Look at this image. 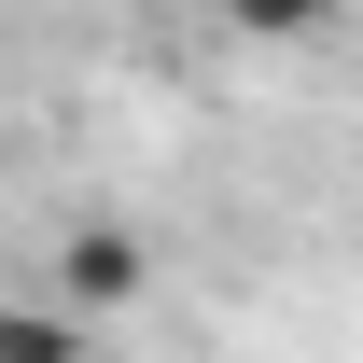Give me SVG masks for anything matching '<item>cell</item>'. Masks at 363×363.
Returning <instances> with one entry per match:
<instances>
[{"label":"cell","mask_w":363,"mask_h":363,"mask_svg":"<svg viewBox=\"0 0 363 363\" xmlns=\"http://www.w3.org/2000/svg\"><path fill=\"white\" fill-rule=\"evenodd\" d=\"M140 294H154V252H140L126 224H70V238H56V308H70V321L140 308Z\"/></svg>","instance_id":"6da1fadb"},{"label":"cell","mask_w":363,"mask_h":363,"mask_svg":"<svg viewBox=\"0 0 363 363\" xmlns=\"http://www.w3.org/2000/svg\"><path fill=\"white\" fill-rule=\"evenodd\" d=\"M0 363H84V321L43 308V294H14V308H0Z\"/></svg>","instance_id":"7a4b0ae2"},{"label":"cell","mask_w":363,"mask_h":363,"mask_svg":"<svg viewBox=\"0 0 363 363\" xmlns=\"http://www.w3.org/2000/svg\"><path fill=\"white\" fill-rule=\"evenodd\" d=\"M224 28H252V43H308V28H335V0H224Z\"/></svg>","instance_id":"3957f363"}]
</instances>
